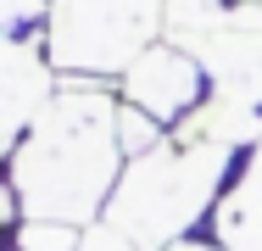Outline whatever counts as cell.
Instances as JSON below:
<instances>
[{
  "label": "cell",
  "mask_w": 262,
  "mask_h": 251,
  "mask_svg": "<svg viewBox=\"0 0 262 251\" xmlns=\"http://www.w3.org/2000/svg\"><path fill=\"white\" fill-rule=\"evenodd\" d=\"M167 251H223L217 240H201V235H184V240H173Z\"/></svg>",
  "instance_id": "13"
},
{
  "label": "cell",
  "mask_w": 262,
  "mask_h": 251,
  "mask_svg": "<svg viewBox=\"0 0 262 251\" xmlns=\"http://www.w3.org/2000/svg\"><path fill=\"white\" fill-rule=\"evenodd\" d=\"M167 28V0H51L45 56L61 73L106 78L128 73L134 56L157 45Z\"/></svg>",
  "instance_id": "3"
},
{
  "label": "cell",
  "mask_w": 262,
  "mask_h": 251,
  "mask_svg": "<svg viewBox=\"0 0 262 251\" xmlns=\"http://www.w3.org/2000/svg\"><path fill=\"white\" fill-rule=\"evenodd\" d=\"M78 235L73 223H56V218H28L23 235H17V251H78Z\"/></svg>",
  "instance_id": "9"
},
{
  "label": "cell",
  "mask_w": 262,
  "mask_h": 251,
  "mask_svg": "<svg viewBox=\"0 0 262 251\" xmlns=\"http://www.w3.org/2000/svg\"><path fill=\"white\" fill-rule=\"evenodd\" d=\"M78 251H140V246H134V240L117 229V223H106V218H101V223H84Z\"/></svg>",
  "instance_id": "11"
},
{
  "label": "cell",
  "mask_w": 262,
  "mask_h": 251,
  "mask_svg": "<svg viewBox=\"0 0 262 251\" xmlns=\"http://www.w3.org/2000/svg\"><path fill=\"white\" fill-rule=\"evenodd\" d=\"M162 140H167V129H162L157 117H145L140 106L117 100V145H123V156H128V162H134V156H145V151H157Z\"/></svg>",
  "instance_id": "8"
},
{
  "label": "cell",
  "mask_w": 262,
  "mask_h": 251,
  "mask_svg": "<svg viewBox=\"0 0 262 251\" xmlns=\"http://www.w3.org/2000/svg\"><path fill=\"white\" fill-rule=\"evenodd\" d=\"M123 168L128 156L117 145V100L90 78L61 84L39 123L23 134V145L11 151V184L23 196V212L73 229L112 201Z\"/></svg>",
  "instance_id": "1"
},
{
  "label": "cell",
  "mask_w": 262,
  "mask_h": 251,
  "mask_svg": "<svg viewBox=\"0 0 262 251\" xmlns=\"http://www.w3.org/2000/svg\"><path fill=\"white\" fill-rule=\"evenodd\" d=\"M0 223H11V190L0 184Z\"/></svg>",
  "instance_id": "14"
},
{
  "label": "cell",
  "mask_w": 262,
  "mask_h": 251,
  "mask_svg": "<svg viewBox=\"0 0 262 251\" xmlns=\"http://www.w3.org/2000/svg\"><path fill=\"white\" fill-rule=\"evenodd\" d=\"M229 0H167V34H184V28H201L207 17H217Z\"/></svg>",
  "instance_id": "10"
},
{
  "label": "cell",
  "mask_w": 262,
  "mask_h": 251,
  "mask_svg": "<svg viewBox=\"0 0 262 251\" xmlns=\"http://www.w3.org/2000/svg\"><path fill=\"white\" fill-rule=\"evenodd\" d=\"M234 179V151L167 129V140L134 156L106 201V223H117L140 251H167L201 218H212L217 196Z\"/></svg>",
  "instance_id": "2"
},
{
  "label": "cell",
  "mask_w": 262,
  "mask_h": 251,
  "mask_svg": "<svg viewBox=\"0 0 262 251\" xmlns=\"http://www.w3.org/2000/svg\"><path fill=\"white\" fill-rule=\"evenodd\" d=\"M45 11V0H0V39H11L23 23H34Z\"/></svg>",
  "instance_id": "12"
},
{
  "label": "cell",
  "mask_w": 262,
  "mask_h": 251,
  "mask_svg": "<svg viewBox=\"0 0 262 251\" xmlns=\"http://www.w3.org/2000/svg\"><path fill=\"white\" fill-rule=\"evenodd\" d=\"M212 240L223 251H262V140L240 151L229 190L212 206Z\"/></svg>",
  "instance_id": "7"
},
{
  "label": "cell",
  "mask_w": 262,
  "mask_h": 251,
  "mask_svg": "<svg viewBox=\"0 0 262 251\" xmlns=\"http://www.w3.org/2000/svg\"><path fill=\"white\" fill-rule=\"evenodd\" d=\"M207 73L190 50H179L173 39H157L145 56H134V67L123 73V100L140 106L145 117H157L162 129H179L201 100H207Z\"/></svg>",
  "instance_id": "5"
},
{
  "label": "cell",
  "mask_w": 262,
  "mask_h": 251,
  "mask_svg": "<svg viewBox=\"0 0 262 251\" xmlns=\"http://www.w3.org/2000/svg\"><path fill=\"white\" fill-rule=\"evenodd\" d=\"M246 6H262V0H246Z\"/></svg>",
  "instance_id": "15"
},
{
  "label": "cell",
  "mask_w": 262,
  "mask_h": 251,
  "mask_svg": "<svg viewBox=\"0 0 262 251\" xmlns=\"http://www.w3.org/2000/svg\"><path fill=\"white\" fill-rule=\"evenodd\" d=\"M51 56L34 50L28 39H0V156L23 145V134L39 123V112L56 100Z\"/></svg>",
  "instance_id": "6"
},
{
  "label": "cell",
  "mask_w": 262,
  "mask_h": 251,
  "mask_svg": "<svg viewBox=\"0 0 262 251\" xmlns=\"http://www.w3.org/2000/svg\"><path fill=\"white\" fill-rule=\"evenodd\" d=\"M167 39L201 61L212 95L262 112V6L229 0L201 28H184V34H167Z\"/></svg>",
  "instance_id": "4"
}]
</instances>
